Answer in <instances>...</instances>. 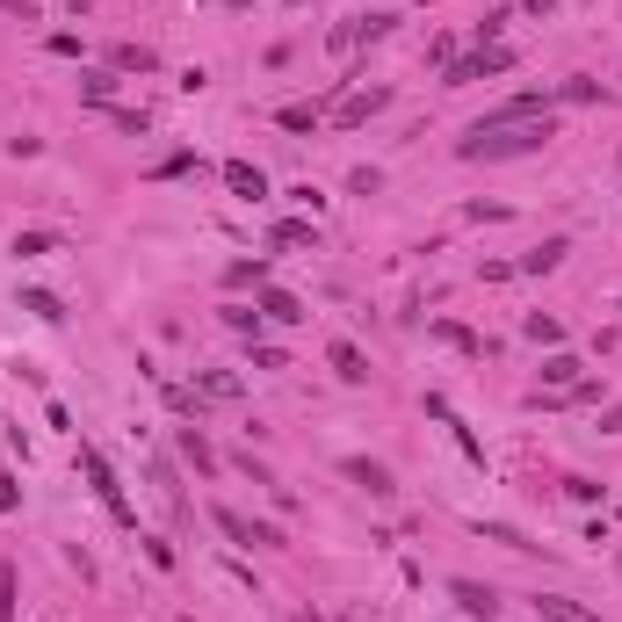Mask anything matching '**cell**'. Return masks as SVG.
<instances>
[{"label":"cell","instance_id":"ac0fdd59","mask_svg":"<svg viewBox=\"0 0 622 622\" xmlns=\"http://www.w3.org/2000/svg\"><path fill=\"white\" fill-rule=\"evenodd\" d=\"M557 102H601V80H565V87H557Z\"/></svg>","mask_w":622,"mask_h":622},{"label":"cell","instance_id":"d6986e66","mask_svg":"<svg viewBox=\"0 0 622 622\" xmlns=\"http://www.w3.org/2000/svg\"><path fill=\"white\" fill-rule=\"evenodd\" d=\"M22 311H37V319H51V326L66 319V311H58V297H44V290H29V297H22Z\"/></svg>","mask_w":622,"mask_h":622},{"label":"cell","instance_id":"ba28073f","mask_svg":"<svg viewBox=\"0 0 622 622\" xmlns=\"http://www.w3.org/2000/svg\"><path fill=\"white\" fill-rule=\"evenodd\" d=\"M384 29H391V15H355V22H340V29H333V44H340V51H355L362 37H369V44H377V37H384Z\"/></svg>","mask_w":622,"mask_h":622},{"label":"cell","instance_id":"44dd1931","mask_svg":"<svg viewBox=\"0 0 622 622\" xmlns=\"http://www.w3.org/2000/svg\"><path fill=\"white\" fill-rule=\"evenodd\" d=\"M275 246H311V225H297V217H283V225H275Z\"/></svg>","mask_w":622,"mask_h":622},{"label":"cell","instance_id":"8fae6325","mask_svg":"<svg viewBox=\"0 0 622 622\" xmlns=\"http://www.w3.org/2000/svg\"><path fill=\"white\" fill-rule=\"evenodd\" d=\"M565 254H572V239H543L536 254H521V268H528V275H550V268L565 261Z\"/></svg>","mask_w":622,"mask_h":622},{"label":"cell","instance_id":"9a60e30c","mask_svg":"<svg viewBox=\"0 0 622 622\" xmlns=\"http://www.w3.org/2000/svg\"><path fill=\"white\" fill-rule=\"evenodd\" d=\"M181 456H189V463H196V471H217V449L203 442V434H196V427H181Z\"/></svg>","mask_w":622,"mask_h":622},{"label":"cell","instance_id":"52a82bcc","mask_svg":"<svg viewBox=\"0 0 622 622\" xmlns=\"http://www.w3.org/2000/svg\"><path fill=\"white\" fill-rule=\"evenodd\" d=\"M340 471H348V478L369 492V500H391V492H398V485H391V471H384V463H369V456H348Z\"/></svg>","mask_w":622,"mask_h":622},{"label":"cell","instance_id":"7c38bea8","mask_svg":"<svg viewBox=\"0 0 622 622\" xmlns=\"http://www.w3.org/2000/svg\"><path fill=\"white\" fill-rule=\"evenodd\" d=\"M579 369H586L579 355H550V362H543V384H550V391H572V384H579Z\"/></svg>","mask_w":622,"mask_h":622},{"label":"cell","instance_id":"7a4b0ae2","mask_svg":"<svg viewBox=\"0 0 622 622\" xmlns=\"http://www.w3.org/2000/svg\"><path fill=\"white\" fill-rule=\"evenodd\" d=\"M80 471L95 478V492H102V507H109L116 521H131V507H123V485H116V471H109V456H102V449H80Z\"/></svg>","mask_w":622,"mask_h":622},{"label":"cell","instance_id":"6da1fadb","mask_svg":"<svg viewBox=\"0 0 622 622\" xmlns=\"http://www.w3.org/2000/svg\"><path fill=\"white\" fill-rule=\"evenodd\" d=\"M557 138L550 116H521V123H478L471 138L456 145V160H528V152H543Z\"/></svg>","mask_w":622,"mask_h":622},{"label":"cell","instance_id":"e0dca14e","mask_svg":"<svg viewBox=\"0 0 622 622\" xmlns=\"http://www.w3.org/2000/svg\"><path fill=\"white\" fill-rule=\"evenodd\" d=\"M80 95L109 109V95H116V80H109V73H80Z\"/></svg>","mask_w":622,"mask_h":622},{"label":"cell","instance_id":"5b68a950","mask_svg":"<svg viewBox=\"0 0 622 622\" xmlns=\"http://www.w3.org/2000/svg\"><path fill=\"white\" fill-rule=\"evenodd\" d=\"M384 102H391V87H362V95H348V102L333 109V123H340V131H355V123H369Z\"/></svg>","mask_w":622,"mask_h":622},{"label":"cell","instance_id":"30bf717a","mask_svg":"<svg viewBox=\"0 0 622 622\" xmlns=\"http://www.w3.org/2000/svg\"><path fill=\"white\" fill-rule=\"evenodd\" d=\"M536 622H594V615H586L579 601H565V594H543L536 601Z\"/></svg>","mask_w":622,"mask_h":622},{"label":"cell","instance_id":"3957f363","mask_svg":"<svg viewBox=\"0 0 622 622\" xmlns=\"http://www.w3.org/2000/svg\"><path fill=\"white\" fill-rule=\"evenodd\" d=\"M507 66H514V51L485 44L478 58H456V66H449V87H471V80H485V73H507Z\"/></svg>","mask_w":622,"mask_h":622},{"label":"cell","instance_id":"8992f818","mask_svg":"<svg viewBox=\"0 0 622 622\" xmlns=\"http://www.w3.org/2000/svg\"><path fill=\"white\" fill-rule=\"evenodd\" d=\"M449 594H456V608H463V615H478V622L500 615V594H492V586H478V579H449Z\"/></svg>","mask_w":622,"mask_h":622},{"label":"cell","instance_id":"9c48e42d","mask_svg":"<svg viewBox=\"0 0 622 622\" xmlns=\"http://www.w3.org/2000/svg\"><path fill=\"white\" fill-rule=\"evenodd\" d=\"M326 355H333V369H340V377H348V384H369V355L355 348V340H333Z\"/></svg>","mask_w":622,"mask_h":622},{"label":"cell","instance_id":"5bb4252c","mask_svg":"<svg viewBox=\"0 0 622 622\" xmlns=\"http://www.w3.org/2000/svg\"><path fill=\"white\" fill-rule=\"evenodd\" d=\"M225 181L239 196H268V181H261V167H246V160H225Z\"/></svg>","mask_w":622,"mask_h":622},{"label":"cell","instance_id":"2e32d148","mask_svg":"<svg viewBox=\"0 0 622 622\" xmlns=\"http://www.w3.org/2000/svg\"><path fill=\"white\" fill-rule=\"evenodd\" d=\"M261 319H268V311H254V304H225V326L232 333H261Z\"/></svg>","mask_w":622,"mask_h":622},{"label":"cell","instance_id":"ffe728a7","mask_svg":"<svg viewBox=\"0 0 622 622\" xmlns=\"http://www.w3.org/2000/svg\"><path fill=\"white\" fill-rule=\"evenodd\" d=\"M311 123H319V109H311V102H290V109H283V131H311Z\"/></svg>","mask_w":622,"mask_h":622},{"label":"cell","instance_id":"277c9868","mask_svg":"<svg viewBox=\"0 0 622 622\" xmlns=\"http://www.w3.org/2000/svg\"><path fill=\"white\" fill-rule=\"evenodd\" d=\"M217 528H225L232 543H254V550H275V543H283L268 521H246V514H232V507H217Z\"/></svg>","mask_w":622,"mask_h":622},{"label":"cell","instance_id":"4fadbf2b","mask_svg":"<svg viewBox=\"0 0 622 622\" xmlns=\"http://www.w3.org/2000/svg\"><path fill=\"white\" fill-rule=\"evenodd\" d=\"M261 311H268L275 326H297V319H304V304H297L290 290H268V297H261Z\"/></svg>","mask_w":622,"mask_h":622},{"label":"cell","instance_id":"7402d4cb","mask_svg":"<svg viewBox=\"0 0 622 622\" xmlns=\"http://www.w3.org/2000/svg\"><path fill=\"white\" fill-rule=\"evenodd\" d=\"M15 254H58V239H51V232H22Z\"/></svg>","mask_w":622,"mask_h":622},{"label":"cell","instance_id":"603a6c76","mask_svg":"<svg viewBox=\"0 0 622 622\" xmlns=\"http://www.w3.org/2000/svg\"><path fill=\"white\" fill-rule=\"evenodd\" d=\"M550 8H557V0H528V15H550Z\"/></svg>","mask_w":622,"mask_h":622}]
</instances>
